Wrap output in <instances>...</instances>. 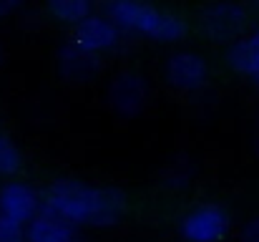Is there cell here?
Listing matches in <instances>:
<instances>
[{"label":"cell","instance_id":"obj_14","mask_svg":"<svg viewBox=\"0 0 259 242\" xmlns=\"http://www.w3.org/2000/svg\"><path fill=\"white\" fill-rule=\"evenodd\" d=\"M48 10H51L58 20L76 23V25L91 15L88 0H51V3H48Z\"/></svg>","mask_w":259,"mask_h":242},{"label":"cell","instance_id":"obj_3","mask_svg":"<svg viewBox=\"0 0 259 242\" xmlns=\"http://www.w3.org/2000/svg\"><path fill=\"white\" fill-rule=\"evenodd\" d=\"M247 20V8L239 3H214L201 10V30L217 43L239 41Z\"/></svg>","mask_w":259,"mask_h":242},{"label":"cell","instance_id":"obj_1","mask_svg":"<svg viewBox=\"0 0 259 242\" xmlns=\"http://www.w3.org/2000/svg\"><path fill=\"white\" fill-rule=\"evenodd\" d=\"M108 15L116 25L141 30L156 41H176L186 33V20L176 13H164L154 5L136 0H116L108 3Z\"/></svg>","mask_w":259,"mask_h":242},{"label":"cell","instance_id":"obj_10","mask_svg":"<svg viewBox=\"0 0 259 242\" xmlns=\"http://www.w3.org/2000/svg\"><path fill=\"white\" fill-rule=\"evenodd\" d=\"M73 41L81 43L88 51H101V48H111L118 41V28L113 20H106L103 15H88L86 20H81L73 30Z\"/></svg>","mask_w":259,"mask_h":242},{"label":"cell","instance_id":"obj_7","mask_svg":"<svg viewBox=\"0 0 259 242\" xmlns=\"http://www.w3.org/2000/svg\"><path fill=\"white\" fill-rule=\"evenodd\" d=\"M166 79L181 91H196L206 81V61L194 51H179L166 61Z\"/></svg>","mask_w":259,"mask_h":242},{"label":"cell","instance_id":"obj_17","mask_svg":"<svg viewBox=\"0 0 259 242\" xmlns=\"http://www.w3.org/2000/svg\"><path fill=\"white\" fill-rule=\"evenodd\" d=\"M239 242H259V215L257 217H252V220L242 227Z\"/></svg>","mask_w":259,"mask_h":242},{"label":"cell","instance_id":"obj_16","mask_svg":"<svg viewBox=\"0 0 259 242\" xmlns=\"http://www.w3.org/2000/svg\"><path fill=\"white\" fill-rule=\"evenodd\" d=\"M25 237H28V232H25L23 222L0 212V242H25Z\"/></svg>","mask_w":259,"mask_h":242},{"label":"cell","instance_id":"obj_11","mask_svg":"<svg viewBox=\"0 0 259 242\" xmlns=\"http://www.w3.org/2000/svg\"><path fill=\"white\" fill-rule=\"evenodd\" d=\"M126 212V194L116 187H98V199H96V210L91 215L88 225L96 227H111L121 220V215Z\"/></svg>","mask_w":259,"mask_h":242},{"label":"cell","instance_id":"obj_2","mask_svg":"<svg viewBox=\"0 0 259 242\" xmlns=\"http://www.w3.org/2000/svg\"><path fill=\"white\" fill-rule=\"evenodd\" d=\"M96 199L98 187H91L81 179H56L46 192V204L71 222H91Z\"/></svg>","mask_w":259,"mask_h":242},{"label":"cell","instance_id":"obj_19","mask_svg":"<svg viewBox=\"0 0 259 242\" xmlns=\"http://www.w3.org/2000/svg\"><path fill=\"white\" fill-rule=\"evenodd\" d=\"M254 86H257V88H259V74H257V76H254Z\"/></svg>","mask_w":259,"mask_h":242},{"label":"cell","instance_id":"obj_15","mask_svg":"<svg viewBox=\"0 0 259 242\" xmlns=\"http://www.w3.org/2000/svg\"><path fill=\"white\" fill-rule=\"evenodd\" d=\"M20 169V152L8 136H0V174H15Z\"/></svg>","mask_w":259,"mask_h":242},{"label":"cell","instance_id":"obj_18","mask_svg":"<svg viewBox=\"0 0 259 242\" xmlns=\"http://www.w3.org/2000/svg\"><path fill=\"white\" fill-rule=\"evenodd\" d=\"M18 8H20L18 0H0V18H3V15H10V13L18 10Z\"/></svg>","mask_w":259,"mask_h":242},{"label":"cell","instance_id":"obj_6","mask_svg":"<svg viewBox=\"0 0 259 242\" xmlns=\"http://www.w3.org/2000/svg\"><path fill=\"white\" fill-rule=\"evenodd\" d=\"M58 68L66 81L83 83L96 76V71L101 68V61L96 51H88L76 41H66L58 48Z\"/></svg>","mask_w":259,"mask_h":242},{"label":"cell","instance_id":"obj_13","mask_svg":"<svg viewBox=\"0 0 259 242\" xmlns=\"http://www.w3.org/2000/svg\"><path fill=\"white\" fill-rule=\"evenodd\" d=\"M191 177H194V164H191L189 157H184V154H179V157H174L171 161H166V166L161 169V184L169 187V189L186 187V184L191 182Z\"/></svg>","mask_w":259,"mask_h":242},{"label":"cell","instance_id":"obj_8","mask_svg":"<svg viewBox=\"0 0 259 242\" xmlns=\"http://www.w3.org/2000/svg\"><path fill=\"white\" fill-rule=\"evenodd\" d=\"M0 212L18 220V222H33L40 212L35 192L23 182H10L0 189Z\"/></svg>","mask_w":259,"mask_h":242},{"label":"cell","instance_id":"obj_21","mask_svg":"<svg viewBox=\"0 0 259 242\" xmlns=\"http://www.w3.org/2000/svg\"><path fill=\"white\" fill-rule=\"evenodd\" d=\"M257 149H259V136H257Z\"/></svg>","mask_w":259,"mask_h":242},{"label":"cell","instance_id":"obj_12","mask_svg":"<svg viewBox=\"0 0 259 242\" xmlns=\"http://www.w3.org/2000/svg\"><path fill=\"white\" fill-rule=\"evenodd\" d=\"M227 63L234 71L254 79L259 74V41L254 36H244V38L234 41L227 51Z\"/></svg>","mask_w":259,"mask_h":242},{"label":"cell","instance_id":"obj_20","mask_svg":"<svg viewBox=\"0 0 259 242\" xmlns=\"http://www.w3.org/2000/svg\"><path fill=\"white\" fill-rule=\"evenodd\" d=\"M254 38H257V41H259V25H257V30H254Z\"/></svg>","mask_w":259,"mask_h":242},{"label":"cell","instance_id":"obj_9","mask_svg":"<svg viewBox=\"0 0 259 242\" xmlns=\"http://www.w3.org/2000/svg\"><path fill=\"white\" fill-rule=\"evenodd\" d=\"M28 242H73V222L43 204L38 217L28 225Z\"/></svg>","mask_w":259,"mask_h":242},{"label":"cell","instance_id":"obj_4","mask_svg":"<svg viewBox=\"0 0 259 242\" xmlns=\"http://www.w3.org/2000/svg\"><path fill=\"white\" fill-rule=\"evenodd\" d=\"M179 230L189 242H219L229 230V215L219 204H201L181 220Z\"/></svg>","mask_w":259,"mask_h":242},{"label":"cell","instance_id":"obj_5","mask_svg":"<svg viewBox=\"0 0 259 242\" xmlns=\"http://www.w3.org/2000/svg\"><path fill=\"white\" fill-rule=\"evenodd\" d=\"M146 98L149 83L136 71H121L108 83V103L123 116H136L146 106Z\"/></svg>","mask_w":259,"mask_h":242}]
</instances>
